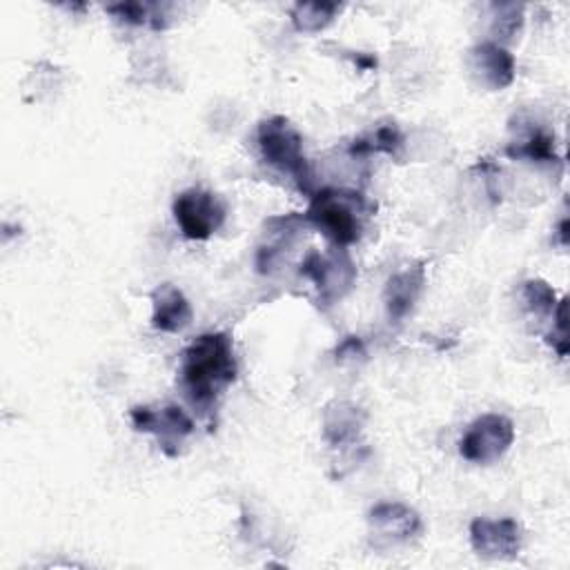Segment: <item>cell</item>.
I'll list each match as a JSON object with an SVG mask.
<instances>
[{
    "label": "cell",
    "mask_w": 570,
    "mask_h": 570,
    "mask_svg": "<svg viewBox=\"0 0 570 570\" xmlns=\"http://www.w3.org/2000/svg\"><path fill=\"white\" fill-rule=\"evenodd\" d=\"M180 356V387L187 401L200 412H209L216 405L218 394L232 385L238 374L229 334H200Z\"/></svg>",
    "instance_id": "6da1fadb"
},
{
    "label": "cell",
    "mask_w": 570,
    "mask_h": 570,
    "mask_svg": "<svg viewBox=\"0 0 570 570\" xmlns=\"http://www.w3.org/2000/svg\"><path fill=\"white\" fill-rule=\"evenodd\" d=\"M367 203L352 189H318L312 194L305 220L318 227L336 247L352 245L361 238Z\"/></svg>",
    "instance_id": "7a4b0ae2"
},
{
    "label": "cell",
    "mask_w": 570,
    "mask_h": 570,
    "mask_svg": "<svg viewBox=\"0 0 570 570\" xmlns=\"http://www.w3.org/2000/svg\"><path fill=\"white\" fill-rule=\"evenodd\" d=\"M256 142L263 160L269 167L283 174H289L294 180H298L301 189H307V183L312 180V176H309L307 160L303 156V138L285 116L265 118L258 125Z\"/></svg>",
    "instance_id": "3957f363"
},
{
    "label": "cell",
    "mask_w": 570,
    "mask_h": 570,
    "mask_svg": "<svg viewBox=\"0 0 570 570\" xmlns=\"http://www.w3.org/2000/svg\"><path fill=\"white\" fill-rule=\"evenodd\" d=\"M514 441V423L499 412L476 416L459 441V452L465 461L490 465L499 461Z\"/></svg>",
    "instance_id": "277c9868"
},
{
    "label": "cell",
    "mask_w": 570,
    "mask_h": 570,
    "mask_svg": "<svg viewBox=\"0 0 570 570\" xmlns=\"http://www.w3.org/2000/svg\"><path fill=\"white\" fill-rule=\"evenodd\" d=\"M171 214L183 236L189 240H207L225 220L223 200L207 189H185L174 198Z\"/></svg>",
    "instance_id": "5b68a950"
},
{
    "label": "cell",
    "mask_w": 570,
    "mask_h": 570,
    "mask_svg": "<svg viewBox=\"0 0 570 570\" xmlns=\"http://www.w3.org/2000/svg\"><path fill=\"white\" fill-rule=\"evenodd\" d=\"M301 276L309 278L316 285L321 301L330 305L352 289L356 281V267L343 247H334L327 254H307L301 263Z\"/></svg>",
    "instance_id": "8992f818"
},
{
    "label": "cell",
    "mask_w": 570,
    "mask_h": 570,
    "mask_svg": "<svg viewBox=\"0 0 570 570\" xmlns=\"http://www.w3.org/2000/svg\"><path fill=\"white\" fill-rule=\"evenodd\" d=\"M129 416L138 432H151L158 439V445L167 456H176L185 439L194 432V421L178 405H165L160 410L136 405Z\"/></svg>",
    "instance_id": "52a82bcc"
},
{
    "label": "cell",
    "mask_w": 570,
    "mask_h": 570,
    "mask_svg": "<svg viewBox=\"0 0 570 570\" xmlns=\"http://www.w3.org/2000/svg\"><path fill=\"white\" fill-rule=\"evenodd\" d=\"M468 534L472 550L485 559H512L523 543V528L510 517H476L472 519Z\"/></svg>",
    "instance_id": "ba28073f"
},
{
    "label": "cell",
    "mask_w": 570,
    "mask_h": 570,
    "mask_svg": "<svg viewBox=\"0 0 570 570\" xmlns=\"http://www.w3.org/2000/svg\"><path fill=\"white\" fill-rule=\"evenodd\" d=\"M370 537L376 546H394L416 539L423 532V521L416 510L399 501L376 503L367 512Z\"/></svg>",
    "instance_id": "9c48e42d"
},
{
    "label": "cell",
    "mask_w": 570,
    "mask_h": 570,
    "mask_svg": "<svg viewBox=\"0 0 570 570\" xmlns=\"http://www.w3.org/2000/svg\"><path fill=\"white\" fill-rule=\"evenodd\" d=\"M470 69L488 89H505L514 80V56L499 42H481L470 49Z\"/></svg>",
    "instance_id": "30bf717a"
},
{
    "label": "cell",
    "mask_w": 570,
    "mask_h": 570,
    "mask_svg": "<svg viewBox=\"0 0 570 570\" xmlns=\"http://www.w3.org/2000/svg\"><path fill=\"white\" fill-rule=\"evenodd\" d=\"M423 287H425V267L421 263L405 267L387 278L383 301L392 323L403 321L412 312L414 303L423 294Z\"/></svg>",
    "instance_id": "8fae6325"
},
{
    "label": "cell",
    "mask_w": 570,
    "mask_h": 570,
    "mask_svg": "<svg viewBox=\"0 0 570 570\" xmlns=\"http://www.w3.org/2000/svg\"><path fill=\"white\" fill-rule=\"evenodd\" d=\"M365 425V412L352 401H332L323 410V439L332 448L356 443Z\"/></svg>",
    "instance_id": "7c38bea8"
},
{
    "label": "cell",
    "mask_w": 570,
    "mask_h": 570,
    "mask_svg": "<svg viewBox=\"0 0 570 570\" xmlns=\"http://www.w3.org/2000/svg\"><path fill=\"white\" fill-rule=\"evenodd\" d=\"M191 323V305L171 283H163L151 292V325L160 332L176 334Z\"/></svg>",
    "instance_id": "4fadbf2b"
},
{
    "label": "cell",
    "mask_w": 570,
    "mask_h": 570,
    "mask_svg": "<svg viewBox=\"0 0 570 570\" xmlns=\"http://www.w3.org/2000/svg\"><path fill=\"white\" fill-rule=\"evenodd\" d=\"M505 154L517 160H530L537 165L561 167V158L554 149V136L543 127H530L523 138L508 145Z\"/></svg>",
    "instance_id": "5bb4252c"
},
{
    "label": "cell",
    "mask_w": 570,
    "mask_h": 570,
    "mask_svg": "<svg viewBox=\"0 0 570 570\" xmlns=\"http://www.w3.org/2000/svg\"><path fill=\"white\" fill-rule=\"evenodd\" d=\"M401 147H403V134H401L399 125L383 122V125L374 127L372 131H367L365 136L356 138L350 145V154L358 156V158L370 156V154H390V156H394Z\"/></svg>",
    "instance_id": "9a60e30c"
},
{
    "label": "cell",
    "mask_w": 570,
    "mask_h": 570,
    "mask_svg": "<svg viewBox=\"0 0 570 570\" xmlns=\"http://www.w3.org/2000/svg\"><path fill=\"white\" fill-rule=\"evenodd\" d=\"M343 9V4L338 2H325V0H316V2H296L289 11L292 24L296 31L303 33H316L321 29H325L336 13Z\"/></svg>",
    "instance_id": "2e32d148"
},
{
    "label": "cell",
    "mask_w": 570,
    "mask_h": 570,
    "mask_svg": "<svg viewBox=\"0 0 570 570\" xmlns=\"http://www.w3.org/2000/svg\"><path fill=\"white\" fill-rule=\"evenodd\" d=\"M169 4H149V2H118V4H109L107 11L111 16H116L118 20L127 22V24H149L151 29H163L165 22V13L163 9H167Z\"/></svg>",
    "instance_id": "e0dca14e"
},
{
    "label": "cell",
    "mask_w": 570,
    "mask_h": 570,
    "mask_svg": "<svg viewBox=\"0 0 570 570\" xmlns=\"http://www.w3.org/2000/svg\"><path fill=\"white\" fill-rule=\"evenodd\" d=\"M523 307L534 316H548L557 307V292L543 278H530L521 285Z\"/></svg>",
    "instance_id": "ac0fdd59"
},
{
    "label": "cell",
    "mask_w": 570,
    "mask_h": 570,
    "mask_svg": "<svg viewBox=\"0 0 570 570\" xmlns=\"http://www.w3.org/2000/svg\"><path fill=\"white\" fill-rule=\"evenodd\" d=\"M492 18H494V33L501 36L503 40L512 38L521 24H523V4L517 2H494L492 7Z\"/></svg>",
    "instance_id": "d6986e66"
},
{
    "label": "cell",
    "mask_w": 570,
    "mask_h": 570,
    "mask_svg": "<svg viewBox=\"0 0 570 570\" xmlns=\"http://www.w3.org/2000/svg\"><path fill=\"white\" fill-rule=\"evenodd\" d=\"M568 301L566 298H559L557 301V307L552 312V330L546 334V343L552 345V350L559 354V356H566L568 354V316H566V305Z\"/></svg>",
    "instance_id": "ffe728a7"
},
{
    "label": "cell",
    "mask_w": 570,
    "mask_h": 570,
    "mask_svg": "<svg viewBox=\"0 0 570 570\" xmlns=\"http://www.w3.org/2000/svg\"><path fill=\"white\" fill-rule=\"evenodd\" d=\"M334 354H336V361H338V363L365 358V345H363V341H361L358 336H345V338L336 345Z\"/></svg>",
    "instance_id": "44dd1931"
},
{
    "label": "cell",
    "mask_w": 570,
    "mask_h": 570,
    "mask_svg": "<svg viewBox=\"0 0 570 570\" xmlns=\"http://www.w3.org/2000/svg\"><path fill=\"white\" fill-rule=\"evenodd\" d=\"M559 240L561 245H568V216H563L559 223Z\"/></svg>",
    "instance_id": "7402d4cb"
}]
</instances>
